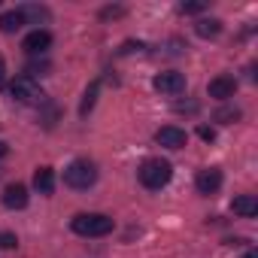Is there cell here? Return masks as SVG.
<instances>
[{"label": "cell", "mask_w": 258, "mask_h": 258, "mask_svg": "<svg viewBox=\"0 0 258 258\" xmlns=\"http://www.w3.org/2000/svg\"><path fill=\"white\" fill-rule=\"evenodd\" d=\"M231 210H234V216L255 219V216H258V201H255L252 195H240V198H234V201H231Z\"/></svg>", "instance_id": "11"}, {"label": "cell", "mask_w": 258, "mask_h": 258, "mask_svg": "<svg viewBox=\"0 0 258 258\" xmlns=\"http://www.w3.org/2000/svg\"><path fill=\"white\" fill-rule=\"evenodd\" d=\"M7 82V64H4V58H0V85Z\"/></svg>", "instance_id": "20"}, {"label": "cell", "mask_w": 258, "mask_h": 258, "mask_svg": "<svg viewBox=\"0 0 258 258\" xmlns=\"http://www.w3.org/2000/svg\"><path fill=\"white\" fill-rule=\"evenodd\" d=\"M204 10H207L204 4H182V7H179V13H185V16H198V13H204Z\"/></svg>", "instance_id": "18"}, {"label": "cell", "mask_w": 258, "mask_h": 258, "mask_svg": "<svg viewBox=\"0 0 258 258\" xmlns=\"http://www.w3.org/2000/svg\"><path fill=\"white\" fill-rule=\"evenodd\" d=\"M237 118H240V109H219L216 112V121H225V124L228 121H237Z\"/></svg>", "instance_id": "16"}, {"label": "cell", "mask_w": 258, "mask_h": 258, "mask_svg": "<svg viewBox=\"0 0 258 258\" xmlns=\"http://www.w3.org/2000/svg\"><path fill=\"white\" fill-rule=\"evenodd\" d=\"M4 207L7 210H25L28 207V188L22 182H13L4 188Z\"/></svg>", "instance_id": "10"}, {"label": "cell", "mask_w": 258, "mask_h": 258, "mask_svg": "<svg viewBox=\"0 0 258 258\" xmlns=\"http://www.w3.org/2000/svg\"><path fill=\"white\" fill-rule=\"evenodd\" d=\"M195 34L204 37V40L219 37V34H222V22H219V19H201V22L195 25Z\"/></svg>", "instance_id": "13"}, {"label": "cell", "mask_w": 258, "mask_h": 258, "mask_svg": "<svg viewBox=\"0 0 258 258\" xmlns=\"http://www.w3.org/2000/svg\"><path fill=\"white\" fill-rule=\"evenodd\" d=\"M7 152H10V146H7L4 140H0V158H7Z\"/></svg>", "instance_id": "21"}, {"label": "cell", "mask_w": 258, "mask_h": 258, "mask_svg": "<svg viewBox=\"0 0 258 258\" xmlns=\"http://www.w3.org/2000/svg\"><path fill=\"white\" fill-rule=\"evenodd\" d=\"M16 234L13 231H0V249H16Z\"/></svg>", "instance_id": "17"}, {"label": "cell", "mask_w": 258, "mask_h": 258, "mask_svg": "<svg viewBox=\"0 0 258 258\" xmlns=\"http://www.w3.org/2000/svg\"><path fill=\"white\" fill-rule=\"evenodd\" d=\"M70 228L79 237H106L115 228V222L109 216H103V213H79V216H73Z\"/></svg>", "instance_id": "1"}, {"label": "cell", "mask_w": 258, "mask_h": 258, "mask_svg": "<svg viewBox=\"0 0 258 258\" xmlns=\"http://www.w3.org/2000/svg\"><path fill=\"white\" fill-rule=\"evenodd\" d=\"M155 140H158L161 146H167V149H182V146L188 143V134L182 131V127H176V124H164V127H158Z\"/></svg>", "instance_id": "6"}, {"label": "cell", "mask_w": 258, "mask_h": 258, "mask_svg": "<svg viewBox=\"0 0 258 258\" xmlns=\"http://www.w3.org/2000/svg\"><path fill=\"white\" fill-rule=\"evenodd\" d=\"M137 176H140V182H143L146 188L158 191V188H164V185L170 182L173 167H170V161H164V158H146V161L140 164Z\"/></svg>", "instance_id": "2"}, {"label": "cell", "mask_w": 258, "mask_h": 258, "mask_svg": "<svg viewBox=\"0 0 258 258\" xmlns=\"http://www.w3.org/2000/svg\"><path fill=\"white\" fill-rule=\"evenodd\" d=\"M152 85H155V91L176 97V94H182V91H185V76H182V73H176V70H167V73H158V76L152 79Z\"/></svg>", "instance_id": "5"}, {"label": "cell", "mask_w": 258, "mask_h": 258, "mask_svg": "<svg viewBox=\"0 0 258 258\" xmlns=\"http://www.w3.org/2000/svg\"><path fill=\"white\" fill-rule=\"evenodd\" d=\"M94 179H97V167H94L88 158H76V161L64 170V182H67L70 188H76V191L91 188Z\"/></svg>", "instance_id": "3"}, {"label": "cell", "mask_w": 258, "mask_h": 258, "mask_svg": "<svg viewBox=\"0 0 258 258\" xmlns=\"http://www.w3.org/2000/svg\"><path fill=\"white\" fill-rule=\"evenodd\" d=\"M34 188H37L40 195H52V191H55V170H52V167H40V170L34 173Z\"/></svg>", "instance_id": "12"}, {"label": "cell", "mask_w": 258, "mask_h": 258, "mask_svg": "<svg viewBox=\"0 0 258 258\" xmlns=\"http://www.w3.org/2000/svg\"><path fill=\"white\" fill-rule=\"evenodd\" d=\"M22 25H25V19H22L19 10H10V13L0 16V31H4V34H16Z\"/></svg>", "instance_id": "14"}, {"label": "cell", "mask_w": 258, "mask_h": 258, "mask_svg": "<svg viewBox=\"0 0 258 258\" xmlns=\"http://www.w3.org/2000/svg\"><path fill=\"white\" fill-rule=\"evenodd\" d=\"M49 46H52V34H49V31H43V28L31 31V34L25 37V43H22V49H25L28 55H43Z\"/></svg>", "instance_id": "8"}, {"label": "cell", "mask_w": 258, "mask_h": 258, "mask_svg": "<svg viewBox=\"0 0 258 258\" xmlns=\"http://www.w3.org/2000/svg\"><path fill=\"white\" fill-rule=\"evenodd\" d=\"M97 88H100V82H91V88L85 91V100H82V106H79V115H88V109L94 106V97H97Z\"/></svg>", "instance_id": "15"}, {"label": "cell", "mask_w": 258, "mask_h": 258, "mask_svg": "<svg viewBox=\"0 0 258 258\" xmlns=\"http://www.w3.org/2000/svg\"><path fill=\"white\" fill-rule=\"evenodd\" d=\"M207 91H210V97H216V100H231V97L237 94V79H234V76H216V79L207 85Z\"/></svg>", "instance_id": "9"}, {"label": "cell", "mask_w": 258, "mask_h": 258, "mask_svg": "<svg viewBox=\"0 0 258 258\" xmlns=\"http://www.w3.org/2000/svg\"><path fill=\"white\" fill-rule=\"evenodd\" d=\"M195 188H198L201 195H216V191L222 188V170H219V167H207V170H201L198 179H195Z\"/></svg>", "instance_id": "7"}, {"label": "cell", "mask_w": 258, "mask_h": 258, "mask_svg": "<svg viewBox=\"0 0 258 258\" xmlns=\"http://www.w3.org/2000/svg\"><path fill=\"white\" fill-rule=\"evenodd\" d=\"M243 258H258V255H255V252H252V249H249V252H246V255H243Z\"/></svg>", "instance_id": "22"}, {"label": "cell", "mask_w": 258, "mask_h": 258, "mask_svg": "<svg viewBox=\"0 0 258 258\" xmlns=\"http://www.w3.org/2000/svg\"><path fill=\"white\" fill-rule=\"evenodd\" d=\"M10 94H13L19 103H28V106L43 103V88H40L34 79H28V76H19V79L10 85Z\"/></svg>", "instance_id": "4"}, {"label": "cell", "mask_w": 258, "mask_h": 258, "mask_svg": "<svg viewBox=\"0 0 258 258\" xmlns=\"http://www.w3.org/2000/svg\"><path fill=\"white\" fill-rule=\"evenodd\" d=\"M198 137L207 140V143H213V140H216V131H213V127H207V124H201V127H198Z\"/></svg>", "instance_id": "19"}]
</instances>
